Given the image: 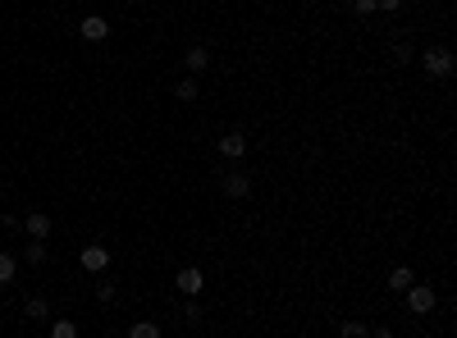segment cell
<instances>
[{"instance_id": "cell-21", "label": "cell", "mask_w": 457, "mask_h": 338, "mask_svg": "<svg viewBox=\"0 0 457 338\" xmlns=\"http://www.w3.org/2000/svg\"><path fill=\"white\" fill-rule=\"evenodd\" d=\"M380 10H389V14H398V10H403V0H380Z\"/></svg>"}, {"instance_id": "cell-18", "label": "cell", "mask_w": 457, "mask_h": 338, "mask_svg": "<svg viewBox=\"0 0 457 338\" xmlns=\"http://www.w3.org/2000/svg\"><path fill=\"white\" fill-rule=\"evenodd\" d=\"M115 297H119V288H115V284H97V302H115Z\"/></svg>"}, {"instance_id": "cell-3", "label": "cell", "mask_w": 457, "mask_h": 338, "mask_svg": "<svg viewBox=\"0 0 457 338\" xmlns=\"http://www.w3.org/2000/svg\"><path fill=\"white\" fill-rule=\"evenodd\" d=\"M78 261H83V270H88V274H106V270H110V247H101V242H88Z\"/></svg>"}, {"instance_id": "cell-19", "label": "cell", "mask_w": 457, "mask_h": 338, "mask_svg": "<svg viewBox=\"0 0 457 338\" xmlns=\"http://www.w3.org/2000/svg\"><path fill=\"white\" fill-rule=\"evenodd\" d=\"M352 10H357L361 19H366V14H375V10H380V0H352Z\"/></svg>"}, {"instance_id": "cell-7", "label": "cell", "mask_w": 457, "mask_h": 338, "mask_svg": "<svg viewBox=\"0 0 457 338\" xmlns=\"http://www.w3.org/2000/svg\"><path fill=\"white\" fill-rule=\"evenodd\" d=\"M78 33L88 37V42H106V37H110V23L101 19V14H88V19L78 23Z\"/></svg>"}, {"instance_id": "cell-15", "label": "cell", "mask_w": 457, "mask_h": 338, "mask_svg": "<svg viewBox=\"0 0 457 338\" xmlns=\"http://www.w3.org/2000/svg\"><path fill=\"white\" fill-rule=\"evenodd\" d=\"M51 338H78V325H74V320H55V325H51Z\"/></svg>"}, {"instance_id": "cell-2", "label": "cell", "mask_w": 457, "mask_h": 338, "mask_svg": "<svg viewBox=\"0 0 457 338\" xmlns=\"http://www.w3.org/2000/svg\"><path fill=\"white\" fill-rule=\"evenodd\" d=\"M407 311H412V316H430V311H435V288H430V284H412V288H407Z\"/></svg>"}, {"instance_id": "cell-1", "label": "cell", "mask_w": 457, "mask_h": 338, "mask_svg": "<svg viewBox=\"0 0 457 338\" xmlns=\"http://www.w3.org/2000/svg\"><path fill=\"white\" fill-rule=\"evenodd\" d=\"M421 65H425V74H430V78H448V74H453V51H448V46H430V51H425L421 55Z\"/></svg>"}, {"instance_id": "cell-6", "label": "cell", "mask_w": 457, "mask_h": 338, "mask_svg": "<svg viewBox=\"0 0 457 338\" xmlns=\"http://www.w3.org/2000/svg\"><path fill=\"white\" fill-rule=\"evenodd\" d=\"M219 155L242 160V155H247V133H224V137H219Z\"/></svg>"}, {"instance_id": "cell-11", "label": "cell", "mask_w": 457, "mask_h": 338, "mask_svg": "<svg viewBox=\"0 0 457 338\" xmlns=\"http://www.w3.org/2000/svg\"><path fill=\"white\" fill-rule=\"evenodd\" d=\"M128 338H160V325H151V320H138V325H128Z\"/></svg>"}, {"instance_id": "cell-17", "label": "cell", "mask_w": 457, "mask_h": 338, "mask_svg": "<svg viewBox=\"0 0 457 338\" xmlns=\"http://www.w3.org/2000/svg\"><path fill=\"white\" fill-rule=\"evenodd\" d=\"M46 261V242H28V265H42Z\"/></svg>"}, {"instance_id": "cell-4", "label": "cell", "mask_w": 457, "mask_h": 338, "mask_svg": "<svg viewBox=\"0 0 457 338\" xmlns=\"http://www.w3.org/2000/svg\"><path fill=\"white\" fill-rule=\"evenodd\" d=\"M174 288H178L183 297H197L201 288H206V274L197 270V265H188V270H178V274H174Z\"/></svg>"}, {"instance_id": "cell-20", "label": "cell", "mask_w": 457, "mask_h": 338, "mask_svg": "<svg viewBox=\"0 0 457 338\" xmlns=\"http://www.w3.org/2000/svg\"><path fill=\"white\" fill-rule=\"evenodd\" d=\"M407 60H412V46L398 42V46H393V65H407Z\"/></svg>"}, {"instance_id": "cell-13", "label": "cell", "mask_w": 457, "mask_h": 338, "mask_svg": "<svg viewBox=\"0 0 457 338\" xmlns=\"http://www.w3.org/2000/svg\"><path fill=\"white\" fill-rule=\"evenodd\" d=\"M23 311H28V320H46V316H51V306H46V297H33V302L23 306Z\"/></svg>"}, {"instance_id": "cell-9", "label": "cell", "mask_w": 457, "mask_h": 338, "mask_svg": "<svg viewBox=\"0 0 457 338\" xmlns=\"http://www.w3.org/2000/svg\"><path fill=\"white\" fill-rule=\"evenodd\" d=\"M251 192V178L247 174H238V169H233V174H224V196H233V201H238V196H247Z\"/></svg>"}, {"instance_id": "cell-12", "label": "cell", "mask_w": 457, "mask_h": 338, "mask_svg": "<svg viewBox=\"0 0 457 338\" xmlns=\"http://www.w3.org/2000/svg\"><path fill=\"white\" fill-rule=\"evenodd\" d=\"M338 338H370V329L361 325V320H343V329H338Z\"/></svg>"}, {"instance_id": "cell-22", "label": "cell", "mask_w": 457, "mask_h": 338, "mask_svg": "<svg viewBox=\"0 0 457 338\" xmlns=\"http://www.w3.org/2000/svg\"><path fill=\"white\" fill-rule=\"evenodd\" d=\"M370 338H393V329H389V325H380V329H370Z\"/></svg>"}, {"instance_id": "cell-16", "label": "cell", "mask_w": 457, "mask_h": 338, "mask_svg": "<svg viewBox=\"0 0 457 338\" xmlns=\"http://www.w3.org/2000/svg\"><path fill=\"white\" fill-rule=\"evenodd\" d=\"M174 96L178 101H197V83H192V78H183V83L174 87Z\"/></svg>"}, {"instance_id": "cell-8", "label": "cell", "mask_w": 457, "mask_h": 338, "mask_svg": "<svg viewBox=\"0 0 457 338\" xmlns=\"http://www.w3.org/2000/svg\"><path fill=\"white\" fill-rule=\"evenodd\" d=\"M183 65L192 69V74H206V69H210V51H206V46H201V42H197V46H188Z\"/></svg>"}, {"instance_id": "cell-14", "label": "cell", "mask_w": 457, "mask_h": 338, "mask_svg": "<svg viewBox=\"0 0 457 338\" xmlns=\"http://www.w3.org/2000/svg\"><path fill=\"white\" fill-rule=\"evenodd\" d=\"M14 270H19V261L0 251V284H14Z\"/></svg>"}, {"instance_id": "cell-5", "label": "cell", "mask_w": 457, "mask_h": 338, "mask_svg": "<svg viewBox=\"0 0 457 338\" xmlns=\"http://www.w3.org/2000/svg\"><path fill=\"white\" fill-rule=\"evenodd\" d=\"M23 229H28L33 242H46V238H51V215H46V210H33V215L23 219Z\"/></svg>"}, {"instance_id": "cell-10", "label": "cell", "mask_w": 457, "mask_h": 338, "mask_svg": "<svg viewBox=\"0 0 457 338\" xmlns=\"http://www.w3.org/2000/svg\"><path fill=\"white\" fill-rule=\"evenodd\" d=\"M412 284H416V274L407 270V265H398V270L389 274V293H407V288H412Z\"/></svg>"}]
</instances>
